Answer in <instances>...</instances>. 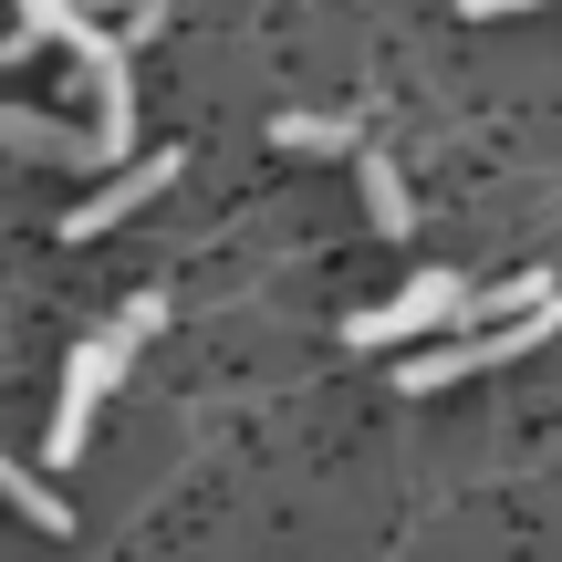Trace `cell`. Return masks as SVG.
I'll list each match as a JSON object with an SVG mask.
<instances>
[{
	"label": "cell",
	"instance_id": "cell-1",
	"mask_svg": "<svg viewBox=\"0 0 562 562\" xmlns=\"http://www.w3.org/2000/svg\"><path fill=\"white\" fill-rule=\"evenodd\" d=\"M469 302H480V281H469V271H417L406 292L364 302L344 334H355L364 355H385V344H417V334H438V323H469Z\"/></svg>",
	"mask_w": 562,
	"mask_h": 562
},
{
	"label": "cell",
	"instance_id": "cell-2",
	"mask_svg": "<svg viewBox=\"0 0 562 562\" xmlns=\"http://www.w3.org/2000/svg\"><path fill=\"white\" fill-rule=\"evenodd\" d=\"M125 355H136V344L115 334V323H104L94 344H74V364H63V406H53V459H83V427H94V406L115 396V375H125Z\"/></svg>",
	"mask_w": 562,
	"mask_h": 562
},
{
	"label": "cell",
	"instance_id": "cell-3",
	"mask_svg": "<svg viewBox=\"0 0 562 562\" xmlns=\"http://www.w3.org/2000/svg\"><path fill=\"white\" fill-rule=\"evenodd\" d=\"M552 323H510V334H469V344H427V355H406L396 364V385L406 396H438V385H459V375H480V364H521L531 344H542Z\"/></svg>",
	"mask_w": 562,
	"mask_h": 562
},
{
	"label": "cell",
	"instance_id": "cell-4",
	"mask_svg": "<svg viewBox=\"0 0 562 562\" xmlns=\"http://www.w3.org/2000/svg\"><path fill=\"white\" fill-rule=\"evenodd\" d=\"M74 53H83V74H94V157H125V146H136V83H125V42H115V32H83Z\"/></svg>",
	"mask_w": 562,
	"mask_h": 562
},
{
	"label": "cell",
	"instance_id": "cell-5",
	"mask_svg": "<svg viewBox=\"0 0 562 562\" xmlns=\"http://www.w3.org/2000/svg\"><path fill=\"white\" fill-rule=\"evenodd\" d=\"M167 178H178V146H167V157H136L125 178H104L94 199H74V209H63V240H94V229H115L125 209H136V199H157Z\"/></svg>",
	"mask_w": 562,
	"mask_h": 562
},
{
	"label": "cell",
	"instance_id": "cell-6",
	"mask_svg": "<svg viewBox=\"0 0 562 562\" xmlns=\"http://www.w3.org/2000/svg\"><path fill=\"white\" fill-rule=\"evenodd\" d=\"M83 32H94V21H83V11H63V0H21V11H11V32H0V53H32V42H83Z\"/></svg>",
	"mask_w": 562,
	"mask_h": 562
},
{
	"label": "cell",
	"instance_id": "cell-7",
	"mask_svg": "<svg viewBox=\"0 0 562 562\" xmlns=\"http://www.w3.org/2000/svg\"><path fill=\"white\" fill-rule=\"evenodd\" d=\"M364 209H375V229H385V240H406V229H417V199H406L396 157H375V146H364Z\"/></svg>",
	"mask_w": 562,
	"mask_h": 562
},
{
	"label": "cell",
	"instance_id": "cell-8",
	"mask_svg": "<svg viewBox=\"0 0 562 562\" xmlns=\"http://www.w3.org/2000/svg\"><path fill=\"white\" fill-rule=\"evenodd\" d=\"M271 136L292 146V157H344V146H355V115H281Z\"/></svg>",
	"mask_w": 562,
	"mask_h": 562
},
{
	"label": "cell",
	"instance_id": "cell-9",
	"mask_svg": "<svg viewBox=\"0 0 562 562\" xmlns=\"http://www.w3.org/2000/svg\"><path fill=\"white\" fill-rule=\"evenodd\" d=\"M0 490L21 501V521H32V531H74V510H63L53 490H42V469H21V459H11V469H0Z\"/></svg>",
	"mask_w": 562,
	"mask_h": 562
},
{
	"label": "cell",
	"instance_id": "cell-10",
	"mask_svg": "<svg viewBox=\"0 0 562 562\" xmlns=\"http://www.w3.org/2000/svg\"><path fill=\"white\" fill-rule=\"evenodd\" d=\"M157 323H167V302H157V292H136V302H125V313H115V334H125V344H146V334H157Z\"/></svg>",
	"mask_w": 562,
	"mask_h": 562
}]
</instances>
